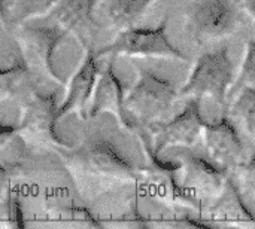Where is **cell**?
I'll return each mask as SVG.
<instances>
[{"label":"cell","mask_w":255,"mask_h":229,"mask_svg":"<svg viewBox=\"0 0 255 229\" xmlns=\"http://www.w3.org/2000/svg\"><path fill=\"white\" fill-rule=\"evenodd\" d=\"M55 95L31 94L21 107L16 136L33 151H52L60 153L69 146L55 133L58 121Z\"/></svg>","instance_id":"3957f363"},{"label":"cell","mask_w":255,"mask_h":229,"mask_svg":"<svg viewBox=\"0 0 255 229\" xmlns=\"http://www.w3.org/2000/svg\"><path fill=\"white\" fill-rule=\"evenodd\" d=\"M55 4L57 0H10L4 4V24L21 25L28 19L49 13Z\"/></svg>","instance_id":"9a60e30c"},{"label":"cell","mask_w":255,"mask_h":229,"mask_svg":"<svg viewBox=\"0 0 255 229\" xmlns=\"http://www.w3.org/2000/svg\"><path fill=\"white\" fill-rule=\"evenodd\" d=\"M10 171L7 167H4L3 164H0V201L6 200L12 192H10Z\"/></svg>","instance_id":"ffe728a7"},{"label":"cell","mask_w":255,"mask_h":229,"mask_svg":"<svg viewBox=\"0 0 255 229\" xmlns=\"http://www.w3.org/2000/svg\"><path fill=\"white\" fill-rule=\"evenodd\" d=\"M60 156L81 194L137 180L133 164L103 139L87 140L76 148L61 151Z\"/></svg>","instance_id":"6da1fadb"},{"label":"cell","mask_w":255,"mask_h":229,"mask_svg":"<svg viewBox=\"0 0 255 229\" xmlns=\"http://www.w3.org/2000/svg\"><path fill=\"white\" fill-rule=\"evenodd\" d=\"M126 94L127 89L115 73L114 64L109 63L99 73L88 106V118H94L100 113H111L124 130H136V125L126 109Z\"/></svg>","instance_id":"30bf717a"},{"label":"cell","mask_w":255,"mask_h":229,"mask_svg":"<svg viewBox=\"0 0 255 229\" xmlns=\"http://www.w3.org/2000/svg\"><path fill=\"white\" fill-rule=\"evenodd\" d=\"M155 0H103V12L109 24L118 30L131 27Z\"/></svg>","instance_id":"5bb4252c"},{"label":"cell","mask_w":255,"mask_h":229,"mask_svg":"<svg viewBox=\"0 0 255 229\" xmlns=\"http://www.w3.org/2000/svg\"><path fill=\"white\" fill-rule=\"evenodd\" d=\"M235 83V66L229 48L202 54L179 94L185 97H209L218 104H224Z\"/></svg>","instance_id":"277c9868"},{"label":"cell","mask_w":255,"mask_h":229,"mask_svg":"<svg viewBox=\"0 0 255 229\" xmlns=\"http://www.w3.org/2000/svg\"><path fill=\"white\" fill-rule=\"evenodd\" d=\"M15 137H18L16 136V127H10V125L0 124V153L7 148V145Z\"/></svg>","instance_id":"44dd1931"},{"label":"cell","mask_w":255,"mask_h":229,"mask_svg":"<svg viewBox=\"0 0 255 229\" xmlns=\"http://www.w3.org/2000/svg\"><path fill=\"white\" fill-rule=\"evenodd\" d=\"M176 85L166 76L148 69H139L134 83L126 94V109L134 125L154 124L178 98Z\"/></svg>","instance_id":"7a4b0ae2"},{"label":"cell","mask_w":255,"mask_h":229,"mask_svg":"<svg viewBox=\"0 0 255 229\" xmlns=\"http://www.w3.org/2000/svg\"><path fill=\"white\" fill-rule=\"evenodd\" d=\"M167 21L157 27H127L120 30L114 42L96 51L99 57H163L187 60L185 54L176 48L167 36Z\"/></svg>","instance_id":"8992f818"},{"label":"cell","mask_w":255,"mask_h":229,"mask_svg":"<svg viewBox=\"0 0 255 229\" xmlns=\"http://www.w3.org/2000/svg\"><path fill=\"white\" fill-rule=\"evenodd\" d=\"M84 55L73 75L69 77L64 91V100L58 106V119L76 113L82 119H88V106L94 92V86L100 73L99 55L93 48L84 49Z\"/></svg>","instance_id":"9c48e42d"},{"label":"cell","mask_w":255,"mask_h":229,"mask_svg":"<svg viewBox=\"0 0 255 229\" xmlns=\"http://www.w3.org/2000/svg\"><path fill=\"white\" fill-rule=\"evenodd\" d=\"M48 221L60 228H102V222L87 207L70 203H54L46 207Z\"/></svg>","instance_id":"4fadbf2b"},{"label":"cell","mask_w":255,"mask_h":229,"mask_svg":"<svg viewBox=\"0 0 255 229\" xmlns=\"http://www.w3.org/2000/svg\"><path fill=\"white\" fill-rule=\"evenodd\" d=\"M208 156L223 168L244 165V142L233 121L223 115L208 122L202 134Z\"/></svg>","instance_id":"8fae6325"},{"label":"cell","mask_w":255,"mask_h":229,"mask_svg":"<svg viewBox=\"0 0 255 229\" xmlns=\"http://www.w3.org/2000/svg\"><path fill=\"white\" fill-rule=\"evenodd\" d=\"M25 227L24 213L18 198L10 194L0 201V229H21Z\"/></svg>","instance_id":"ac0fdd59"},{"label":"cell","mask_w":255,"mask_h":229,"mask_svg":"<svg viewBox=\"0 0 255 229\" xmlns=\"http://www.w3.org/2000/svg\"><path fill=\"white\" fill-rule=\"evenodd\" d=\"M239 1H241V0H239Z\"/></svg>","instance_id":"cb8c5ba5"},{"label":"cell","mask_w":255,"mask_h":229,"mask_svg":"<svg viewBox=\"0 0 255 229\" xmlns=\"http://www.w3.org/2000/svg\"><path fill=\"white\" fill-rule=\"evenodd\" d=\"M97 4L99 0H60L54 7L57 27L64 34H72L84 49L93 48Z\"/></svg>","instance_id":"7c38bea8"},{"label":"cell","mask_w":255,"mask_h":229,"mask_svg":"<svg viewBox=\"0 0 255 229\" xmlns=\"http://www.w3.org/2000/svg\"><path fill=\"white\" fill-rule=\"evenodd\" d=\"M235 83L241 88L245 85H255V39L247 43L245 57L242 60L241 72Z\"/></svg>","instance_id":"d6986e66"},{"label":"cell","mask_w":255,"mask_h":229,"mask_svg":"<svg viewBox=\"0 0 255 229\" xmlns=\"http://www.w3.org/2000/svg\"><path fill=\"white\" fill-rule=\"evenodd\" d=\"M239 22V0H191L185 13V28L200 45L233 34Z\"/></svg>","instance_id":"5b68a950"},{"label":"cell","mask_w":255,"mask_h":229,"mask_svg":"<svg viewBox=\"0 0 255 229\" xmlns=\"http://www.w3.org/2000/svg\"><path fill=\"white\" fill-rule=\"evenodd\" d=\"M206 124L200 110V98L193 97L184 110L167 122L157 121L148 125L152 136V151L160 155L172 146L190 148L202 137Z\"/></svg>","instance_id":"ba28073f"},{"label":"cell","mask_w":255,"mask_h":229,"mask_svg":"<svg viewBox=\"0 0 255 229\" xmlns=\"http://www.w3.org/2000/svg\"><path fill=\"white\" fill-rule=\"evenodd\" d=\"M4 3L6 0H0V22L4 24Z\"/></svg>","instance_id":"603a6c76"},{"label":"cell","mask_w":255,"mask_h":229,"mask_svg":"<svg viewBox=\"0 0 255 229\" xmlns=\"http://www.w3.org/2000/svg\"><path fill=\"white\" fill-rule=\"evenodd\" d=\"M241 6L247 10V13L255 21V0H241Z\"/></svg>","instance_id":"7402d4cb"},{"label":"cell","mask_w":255,"mask_h":229,"mask_svg":"<svg viewBox=\"0 0 255 229\" xmlns=\"http://www.w3.org/2000/svg\"><path fill=\"white\" fill-rule=\"evenodd\" d=\"M232 115L245 125L247 133L255 142V85L242 86L232 104Z\"/></svg>","instance_id":"2e32d148"},{"label":"cell","mask_w":255,"mask_h":229,"mask_svg":"<svg viewBox=\"0 0 255 229\" xmlns=\"http://www.w3.org/2000/svg\"><path fill=\"white\" fill-rule=\"evenodd\" d=\"M64 31L58 27H27L22 25L16 33V43L19 46L22 63L27 70L36 76L63 83L54 70L52 55L57 45L61 42Z\"/></svg>","instance_id":"52a82bcc"},{"label":"cell","mask_w":255,"mask_h":229,"mask_svg":"<svg viewBox=\"0 0 255 229\" xmlns=\"http://www.w3.org/2000/svg\"><path fill=\"white\" fill-rule=\"evenodd\" d=\"M27 67L22 61H15L7 69H0V103L13 98L27 77Z\"/></svg>","instance_id":"e0dca14e"}]
</instances>
